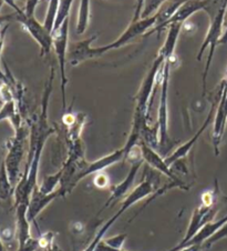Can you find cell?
<instances>
[{
	"mask_svg": "<svg viewBox=\"0 0 227 251\" xmlns=\"http://www.w3.org/2000/svg\"><path fill=\"white\" fill-rule=\"evenodd\" d=\"M29 135H30V129L26 121L22 127L15 130L14 137H11L6 142L7 154L3 161H5L8 175L15 188L20 180V166L26 153V142Z\"/></svg>",
	"mask_w": 227,
	"mask_h": 251,
	"instance_id": "1",
	"label": "cell"
},
{
	"mask_svg": "<svg viewBox=\"0 0 227 251\" xmlns=\"http://www.w3.org/2000/svg\"><path fill=\"white\" fill-rule=\"evenodd\" d=\"M226 9H227V5L223 6L215 15L209 17L208 30H207V33H206V37L203 41V44H202V46H201L199 55H197V60L201 61L202 57H203V53L205 52V50L207 48L209 49L208 57H207V60H206L205 69L203 73V96H205V93H206L207 75L209 73V68H211L214 53H215V49L217 46L220 45V40L223 36L222 29H223V24H224Z\"/></svg>",
	"mask_w": 227,
	"mask_h": 251,
	"instance_id": "2",
	"label": "cell"
},
{
	"mask_svg": "<svg viewBox=\"0 0 227 251\" xmlns=\"http://www.w3.org/2000/svg\"><path fill=\"white\" fill-rule=\"evenodd\" d=\"M171 61L172 58L164 62L161 78H159V83H161V97H159L157 126L159 128V145L162 148L169 146L171 140L169 136V114H167V91H169Z\"/></svg>",
	"mask_w": 227,
	"mask_h": 251,
	"instance_id": "3",
	"label": "cell"
},
{
	"mask_svg": "<svg viewBox=\"0 0 227 251\" xmlns=\"http://www.w3.org/2000/svg\"><path fill=\"white\" fill-rule=\"evenodd\" d=\"M155 23H157V15H153L152 17H149V18H143L137 20L136 23H132L128 27L127 30H125L122 35L117 38L116 40L113 41V43L101 46L98 48H92L91 47V56L92 59L94 58H99L100 56L104 55V53L108 51H111L113 49H119L123 46L128 45L130 41L136 38L137 36L143 35L144 36L146 32H148L150 29H152L155 26Z\"/></svg>",
	"mask_w": 227,
	"mask_h": 251,
	"instance_id": "4",
	"label": "cell"
},
{
	"mask_svg": "<svg viewBox=\"0 0 227 251\" xmlns=\"http://www.w3.org/2000/svg\"><path fill=\"white\" fill-rule=\"evenodd\" d=\"M15 20L22 24L23 28L30 35L40 47V56H48L53 48L52 35L50 33L44 24H40L35 16L26 15L23 9L15 11Z\"/></svg>",
	"mask_w": 227,
	"mask_h": 251,
	"instance_id": "5",
	"label": "cell"
},
{
	"mask_svg": "<svg viewBox=\"0 0 227 251\" xmlns=\"http://www.w3.org/2000/svg\"><path fill=\"white\" fill-rule=\"evenodd\" d=\"M217 211H218L217 202L216 203L202 202L201 206L197 207L195 210L193 211L190 225H188L186 233H185L183 239L180 241L179 245H176L169 251H179L187 241H190L206 224L211 223V221L214 220Z\"/></svg>",
	"mask_w": 227,
	"mask_h": 251,
	"instance_id": "6",
	"label": "cell"
},
{
	"mask_svg": "<svg viewBox=\"0 0 227 251\" xmlns=\"http://www.w3.org/2000/svg\"><path fill=\"white\" fill-rule=\"evenodd\" d=\"M68 37H69V18L62 24V26L52 32L53 49L56 52L59 62V69L61 73V95H62V109L66 110V88L68 83V78L66 75V58L67 48H68Z\"/></svg>",
	"mask_w": 227,
	"mask_h": 251,
	"instance_id": "7",
	"label": "cell"
},
{
	"mask_svg": "<svg viewBox=\"0 0 227 251\" xmlns=\"http://www.w3.org/2000/svg\"><path fill=\"white\" fill-rule=\"evenodd\" d=\"M223 87H224V83H223V80H222L220 87H218V90H217V93H216L215 99H214V101H213V103H212L211 110H209L208 115H207V117H206V119H205V121L203 123V125L201 126V128L199 129V130L196 131L195 135L193 136L190 140L185 142V144H183L182 146H180V147H179L178 149H176L175 151L172 152V153L170 154V156H167L166 158H164V159H165V162H166V164L169 165L170 167H171L172 165H173V164H175L176 161L182 160L183 158H185V157L187 156L188 153H190L192 148L194 147V145L196 144V141L200 139V137H201L202 133H203V132L206 130V128H207L208 126H209V124L212 123V120L214 119V116H215V111H216L218 101H220V99H221L222 91H223Z\"/></svg>",
	"mask_w": 227,
	"mask_h": 251,
	"instance_id": "8",
	"label": "cell"
},
{
	"mask_svg": "<svg viewBox=\"0 0 227 251\" xmlns=\"http://www.w3.org/2000/svg\"><path fill=\"white\" fill-rule=\"evenodd\" d=\"M223 83H224V87H223L221 99L217 104L215 116H214V126L212 132V142L215 156L220 154V146L222 144L223 137H224L227 124V75L223 79Z\"/></svg>",
	"mask_w": 227,
	"mask_h": 251,
	"instance_id": "9",
	"label": "cell"
},
{
	"mask_svg": "<svg viewBox=\"0 0 227 251\" xmlns=\"http://www.w3.org/2000/svg\"><path fill=\"white\" fill-rule=\"evenodd\" d=\"M138 146H140L141 148L143 160H144L150 167H152L154 170L159 171V173L163 174L164 176H166L169 180L184 182L181 180V178L174 173L173 169L166 164L165 159L162 158L157 151H155L154 148L150 147V146L148 144H145L143 140H140Z\"/></svg>",
	"mask_w": 227,
	"mask_h": 251,
	"instance_id": "10",
	"label": "cell"
},
{
	"mask_svg": "<svg viewBox=\"0 0 227 251\" xmlns=\"http://www.w3.org/2000/svg\"><path fill=\"white\" fill-rule=\"evenodd\" d=\"M143 162L144 160L143 159H140V160H136V161H133L131 162V168L129 170V174L125 179L122 182H120L119 185H116L115 187H113L111 189V195L109 197V199L107 200V202L103 204L102 208H101V210L99 211L102 212L104 209H107L111 206L112 203H115L117 200H120L122 197H124L127 195V192L131 189V187L133 186L134 180H136V175L138 173V170L141 169V167L143 165Z\"/></svg>",
	"mask_w": 227,
	"mask_h": 251,
	"instance_id": "11",
	"label": "cell"
},
{
	"mask_svg": "<svg viewBox=\"0 0 227 251\" xmlns=\"http://www.w3.org/2000/svg\"><path fill=\"white\" fill-rule=\"evenodd\" d=\"M209 0H186L182 6H181L178 10L175 11V14L171 17L170 20L163 25L162 27H159L157 31L154 33H161L164 29H166V27H170L171 25L174 24H183L184 22L190 18L192 15H194L195 12L200 11V10H205L206 7L208 5Z\"/></svg>",
	"mask_w": 227,
	"mask_h": 251,
	"instance_id": "12",
	"label": "cell"
},
{
	"mask_svg": "<svg viewBox=\"0 0 227 251\" xmlns=\"http://www.w3.org/2000/svg\"><path fill=\"white\" fill-rule=\"evenodd\" d=\"M60 198V192L56 190L51 192V194H44L43 191L39 189V186H37L33 189L32 194L30 196V200H29L28 204V219L30 223L36 221L37 217L40 215V212L48 207L53 200Z\"/></svg>",
	"mask_w": 227,
	"mask_h": 251,
	"instance_id": "13",
	"label": "cell"
},
{
	"mask_svg": "<svg viewBox=\"0 0 227 251\" xmlns=\"http://www.w3.org/2000/svg\"><path fill=\"white\" fill-rule=\"evenodd\" d=\"M226 221H227V215L223 217V218L216 220V221H211V223L206 224L204 227L202 228L200 231L197 232L196 235L193 237L190 241H187L186 244H185L182 247V248H184V247H186V246H194V245L203 247L205 242L207 241L213 235H215L218 230H220L223 227V225H224ZM182 248H181V249H182Z\"/></svg>",
	"mask_w": 227,
	"mask_h": 251,
	"instance_id": "14",
	"label": "cell"
},
{
	"mask_svg": "<svg viewBox=\"0 0 227 251\" xmlns=\"http://www.w3.org/2000/svg\"><path fill=\"white\" fill-rule=\"evenodd\" d=\"M99 35H94L88 38L86 40L80 41V43L75 44L72 49H71L70 52V64L72 66H78L82 62H85L87 60H91V53H90V49H91V44L98 38Z\"/></svg>",
	"mask_w": 227,
	"mask_h": 251,
	"instance_id": "15",
	"label": "cell"
},
{
	"mask_svg": "<svg viewBox=\"0 0 227 251\" xmlns=\"http://www.w3.org/2000/svg\"><path fill=\"white\" fill-rule=\"evenodd\" d=\"M1 120H9L11 126L14 127V130H17L26 123V120L20 114L15 99H10L2 102V107L0 109V121Z\"/></svg>",
	"mask_w": 227,
	"mask_h": 251,
	"instance_id": "16",
	"label": "cell"
},
{
	"mask_svg": "<svg viewBox=\"0 0 227 251\" xmlns=\"http://www.w3.org/2000/svg\"><path fill=\"white\" fill-rule=\"evenodd\" d=\"M185 1H186V0H172L170 2L164 3V5L159 8L157 14H155L157 15V23H155V26L152 29H150V30L145 33L144 37L153 35L159 27H162L167 20L171 19V17L175 14V11L178 10Z\"/></svg>",
	"mask_w": 227,
	"mask_h": 251,
	"instance_id": "17",
	"label": "cell"
},
{
	"mask_svg": "<svg viewBox=\"0 0 227 251\" xmlns=\"http://www.w3.org/2000/svg\"><path fill=\"white\" fill-rule=\"evenodd\" d=\"M15 195V186L8 175L5 161H1L0 165V200L1 201H8Z\"/></svg>",
	"mask_w": 227,
	"mask_h": 251,
	"instance_id": "18",
	"label": "cell"
},
{
	"mask_svg": "<svg viewBox=\"0 0 227 251\" xmlns=\"http://www.w3.org/2000/svg\"><path fill=\"white\" fill-rule=\"evenodd\" d=\"M90 20V0H81L80 2V9L78 14V23H77V31L78 35L85 33L88 26H89Z\"/></svg>",
	"mask_w": 227,
	"mask_h": 251,
	"instance_id": "19",
	"label": "cell"
},
{
	"mask_svg": "<svg viewBox=\"0 0 227 251\" xmlns=\"http://www.w3.org/2000/svg\"><path fill=\"white\" fill-rule=\"evenodd\" d=\"M62 178V169H59L56 174L45 176L44 181L39 186V189L44 192V194H51V192L56 191L60 187Z\"/></svg>",
	"mask_w": 227,
	"mask_h": 251,
	"instance_id": "20",
	"label": "cell"
},
{
	"mask_svg": "<svg viewBox=\"0 0 227 251\" xmlns=\"http://www.w3.org/2000/svg\"><path fill=\"white\" fill-rule=\"evenodd\" d=\"M73 0H60V3H59V9H58V14H57V18H56V23H54V27H53V31H56L57 29L60 28L62 26L67 19L70 17V9L71 6H72ZM52 35V33H51Z\"/></svg>",
	"mask_w": 227,
	"mask_h": 251,
	"instance_id": "21",
	"label": "cell"
},
{
	"mask_svg": "<svg viewBox=\"0 0 227 251\" xmlns=\"http://www.w3.org/2000/svg\"><path fill=\"white\" fill-rule=\"evenodd\" d=\"M48 10L47 14H45V19L44 23V26L47 28V30L52 33L54 23H56L58 9H59V3H60V0H48Z\"/></svg>",
	"mask_w": 227,
	"mask_h": 251,
	"instance_id": "22",
	"label": "cell"
},
{
	"mask_svg": "<svg viewBox=\"0 0 227 251\" xmlns=\"http://www.w3.org/2000/svg\"><path fill=\"white\" fill-rule=\"evenodd\" d=\"M167 0H144L143 2V9L141 12V19L149 18L157 14L159 8H161Z\"/></svg>",
	"mask_w": 227,
	"mask_h": 251,
	"instance_id": "23",
	"label": "cell"
},
{
	"mask_svg": "<svg viewBox=\"0 0 227 251\" xmlns=\"http://www.w3.org/2000/svg\"><path fill=\"white\" fill-rule=\"evenodd\" d=\"M225 238H227V221L224 225H223V227L218 230L215 235H213L207 241L205 242V244L203 245V249L212 248V247L215 245L216 242L225 239Z\"/></svg>",
	"mask_w": 227,
	"mask_h": 251,
	"instance_id": "24",
	"label": "cell"
},
{
	"mask_svg": "<svg viewBox=\"0 0 227 251\" xmlns=\"http://www.w3.org/2000/svg\"><path fill=\"white\" fill-rule=\"evenodd\" d=\"M127 233H121V235H117L114 237H111V238H107V239H103L104 241L107 242V244L113 248L114 250L117 251H123V246H124V242L127 240Z\"/></svg>",
	"mask_w": 227,
	"mask_h": 251,
	"instance_id": "25",
	"label": "cell"
},
{
	"mask_svg": "<svg viewBox=\"0 0 227 251\" xmlns=\"http://www.w3.org/2000/svg\"><path fill=\"white\" fill-rule=\"evenodd\" d=\"M8 28H9V24L3 26L1 29H0V81L5 82L6 81V75L5 71L1 69V55H2V49H3V45H5V38H6V33Z\"/></svg>",
	"mask_w": 227,
	"mask_h": 251,
	"instance_id": "26",
	"label": "cell"
},
{
	"mask_svg": "<svg viewBox=\"0 0 227 251\" xmlns=\"http://www.w3.org/2000/svg\"><path fill=\"white\" fill-rule=\"evenodd\" d=\"M93 182H94V186L98 188V189H106V188H108L109 185H110V180H109L108 175L103 174L102 171L95 174Z\"/></svg>",
	"mask_w": 227,
	"mask_h": 251,
	"instance_id": "27",
	"label": "cell"
},
{
	"mask_svg": "<svg viewBox=\"0 0 227 251\" xmlns=\"http://www.w3.org/2000/svg\"><path fill=\"white\" fill-rule=\"evenodd\" d=\"M40 246H39V239L38 238H31V239H29L26 244L18 247V249L17 251H36L37 249H39Z\"/></svg>",
	"mask_w": 227,
	"mask_h": 251,
	"instance_id": "28",
	"label": "cell"
},
{
	"mask_svg": "<svg viewBox=\"0 0 227 251\" xmlns=\"http://www.w3.org/2000/svg\"><path fill=\"white\" fill-rule=\"evenodd\" d=\"M41 0H27L26 6H24V12L28 16H35V10Z\"/></svg>",
	"mask_w": 227,
	"mask_h": 251,
	"instance_id": "29",
	"label": "cell"
},
{
	"mask_svg": "<svg viewBox=\"0 0 227 251\" xmlns=\"http://www.w3.org/2000/svg\"><path fill=\"white\" fill-rule=\"evenodd\" d=\"M143 2L144 0H136V10H134V16L132 18V23H136L137 20L141 19V12L143 9Z\"/></svg>",
	"mask_w": 227,
	"mask_h": 251,
	"instance_id": "30",
	"label": "cell"
},
{
	"mask_svg": "<svg viewBox=\"0 0 227 251\" xmlns=\"http://www.w3.org/2000/svg\"><path fill=\"white\" fill-rule=\"evenodd\" d=\"M11 20H15V12L10 15H5V16H0V29H1L3 26L9 24Z\"/></svg>",
	"mask_w": 227,
	"mask_h": 251,
	"instance_id": "31",
	"label": "cell"
},
{
	"mask_svg": "<svg viewBox=\"0 0 227 251\" xmlns=\"http://www.w3.org/2000/svg\"><path fill=\"white\" fill-rule=\"evenodd\" d=\"M202 250H203V247L194 245V246H186V247H184V248H182L180 251H202Z\"/></svg>",
	"mask_w": 227,
	"mask_h": 251,
	"instance_id": "32",
	"label": "cell"
},
{
	"mask_svg": "<svg viewBox=\"0 0 227 251\" xmlns=\"http://www.w3.org/2000/svg\"><path fill=\"white\" fill-rule=\"evenodd\" d=\"M227 43V26H226V29H225V32L223 33L222 38L220 40V45H224Z\"/></svg>",
	"mask_w": 227,
	"mask_h": 251,
	"instance_id": "33",
	"label": "cell"
},
{
	"mask_svg": "<svg viewBox=\"0 0 227 251\" xmlns=\"http://www.w3.org/2000/svg\"><path fill=\"white\" fill-rule=\"evenodd\" d=\"M43 251H61L60 249H59V247L57 246V245H52V246H50V247H48V248H45V249H43Z\"/></svg>",
	"mask_w": 227,
	"mask_h": 251,
	"instance_id": "34",
	"label": "cell"
},
{
	"mask_svg": "<svg viewBox=\"0 0 227 251\" xmlns=\"http://www.w3.org/2000/svg\"><path fill=\"white\" fill-rule=\"evenodd\" d=\"M3 3H5V0H0V9H1Z\"/></svg>",
	"mask_w": 227,
	"mask_h": 251,
	"instance_id": "35",
	"label": "cell"
},
{
	"mask_svg": "<svg viewBox=\"0 0 227 251\" xmlns=\"http://www.w3.org/2000/svg\"><path fill=\"white\" fill-rule=\"evenodd\" d=\"M226 75H227V69H226Z\"/></svg>",
	"mask_w": 227,
	"mask_h": 251,
	"instance_id": "36",
	"label": "cell"
},
{
	"mask_svg": "<svg viewBox=\"0 0 227 251\" xmlns=\"http://www.w3.org/2000/svg\"><path fill=\"white\" fill-rule=\"evenodd\" d=\"M123 251H127V250H123Z\"/></svg>",
	"mask_w": 227,
	"mask_h": 251,
	"instance_id": "37",
	"label": "cell"
},
{
	"mask_svg": "<svg viewBox=\"0 0 227 251\" xmlns=\"http://www.w3.org/2000/svg\"><path fill=\"white\" fill-rule=\"evenodd\" d=\"M226 251H227V250H226Z\"/></svg>",
	"mask_w": 227,
	"mask_h": 251,
	"instance_id": "38",
	"label": "cell"
}]
</instances>
